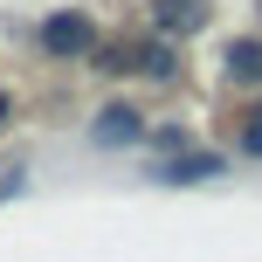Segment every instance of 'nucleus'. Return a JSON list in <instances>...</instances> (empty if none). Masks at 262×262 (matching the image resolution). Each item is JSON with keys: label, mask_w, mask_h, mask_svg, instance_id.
<instances>
[{"label": "nucleus", "mask_w": 262, "mask_h": 262, "mask_svg": "<svg viewBox=\"0 0 262 262\" xmlns=\"http://www.w3.org/2000/svg\"><path fill=\"white\" fill-rule=\"evenodd\" d=\"M41 49H49V55H62V62H76V55H97V21H90L83 7L49 14V21H41Z\"/></svg>", "instance_id": "1"}, {"label": "nucleus", "mask_w": 262, "mask_h": 262, "mask_svg": "<svg viewBox=\"0 0 262 262\" xmlns=\"http://www.w3.org/2000/svg\"><path fill=\"white\" fill-rule=\"evenodd\" d=\"M0 124H7V97H0Z\"/></svg>", "instance_id": "9"}, {"label": "nucleus", "mask_w": 262, "mask_h": 262, "mask_svg": "<svg viewBox=\"0 0 262 262\" xmlns=\"http://www.w3.org/2000/svg\"><path fill=\"white\" fill-rule=\"evenodd\" d=\"M221 172H228L221 152H180V159H166V166H152V180L159 186H207V180H221Z\"/></svg>", "instance_id": "2"}, {"label": "nucleus", "mask_w": 262, "mask_h": 262, "mask_svg": "<svg viewBox=\"0 0 262 262\" xmlns=\"http://www.w3.org/2000/svg\"><path fill=\"white\" fill-rule=\"evenodd\" d=\"M221 62H228V76H235V83H262V35H235Z\"/></svg>", "instance_id": "5"}, {"label": "nucleus", "mask_w": 262, "mask_h": 262, "mask_svg": "<svg viewBox=\"0 0 262 262\" xmlns=\"http://www.w3.org/2000/svg\"><path fill=\"white\" fill-rule=\"evenodd\" d=\"M242 159H262V111L242 124Z\"/></svg>", "instance_id": "8"}, {"label": "nucleus", "mask_w": 262, "mask_h": 262, "mask_svg": "<svg viewBox=\"0 0 262 262\" xmlns=\"http://www.w3.org/2000/svg\"><path fill=\"white\" fill-rule=\"evenodd\" d=\"M90 138H97V145H138V138H145V118H138L131 104H104L97 124H90Z\"/></svg>", "instance_id": "3"}, {"label": "nucleus", "mask_w": 262, "mask_h": 262, "mask_svg": "<svg viewBox=\"0 0 262 262\" xmlns=\"http://www.w3.org/2000/svg\"><path fill=\"white\" fill-rule=\"evenodd\" d=\"M97 69L118 76V69H138V55H131V49H97Z\"/></svg>", "instance_id": "7"}, {"label": "nucleus", "mask_w": 262, "mask_h": 262, "mask_svg": "<svg viewBox=\"0 0 262 262\" xmlns=\"http://www.w3.org/2000/svg\"><path fill=\"white\" fill-rule=\"evenodd\" d=\"M152 28L159 35H193V28H207V0H152Z\"/></svg>", "instance_id": "4"}, {"label": "nucleus", "mask_w": 262, "mask_h": 262, "mask_svg": "<svg viewBox=\"0 0 262 262\" xmlns=\"http://www.w3.org/2000/svg\"><path fill=\"white\" fill-rule=\"evenodd\" d=\"M138 69H145V76H159V83H166L172 69H180V55H172L166 41H145V49H138Z\"/></svg>", "instance_id": "6"}]
</instances>
